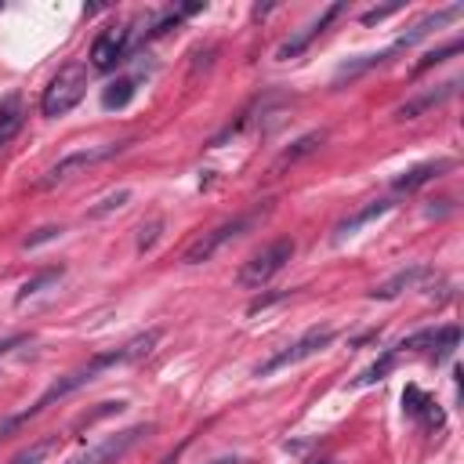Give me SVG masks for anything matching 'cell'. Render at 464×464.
<instances>
[{
	"mask_svg": "<svg viewBox=\"0 0 464 464\" xmlns=\"http://www.w3.org/2000/svg\"><path fill=\"white\" fill-rule=\"evenodd\" d=\"M268 214H272V199L257 203V207H254V210H246V214H236V218H228V221L214 225L210 232H203L196 243H188V246H185L181 261H185V265H203V261H210L225 243H232V239L246 236V232H250L254 225H261Z\"/></svg>",
	"mask_w": 464,
	"mask_h": 464,
	"instance_id": "7a4b0ae2",
	"label": "cell"
},
{
	"mask_svg": "<svg viewBox=\"0 0 464 464\" xmlns=\"http://www.w3.org/2000/svg\"><path fill=\"white\" fill-rule=\"evenodd\" d=\"M58 279H62V265H58V268H44V272H36L33 279H25V283H22V290L14 294V301L22 304V301H29V297H36V294H44L47 286H54Z\"/></svg>",
	"mask_w": 464,
	"mask_h": 464,
	"instance_id": "d6986e66",
	"label": "cell"
},
{
	"mask_svg": "<svg viewBox=\"0 0 464 464\" xmlns=\"http://www.w3.org/2000/svg\"><path fill=\"white\" fill-rule=\"evenodd\" d=\"M83 94H87V65L65 62V65L47 80V87H44V94H40V112H44L47 120H58V116H65L69 109H76V105L83 102Z\"/></svg>",
	"mask_w": 464,
	"mask_h": 464,
	"instance_id": "3957f363",
	"label": "cell"
},
{
	"mask_svg": "<svg viewBox=\"0 0 464 464\" xmlns=\"http://www.w3.org/2000/svg\"><path fill=\"white\" fill-rule=\"evenodd\" d=\"M402 4H384V7H370V11H362L359 18H362V25H373V22H381V18H388V14H395Z\"/></svg>",
	"mask_w": 464,
	"mask_h": 464,
	"instance_id": "d4e9b609",
	"label": "cell"
},
{
	"mask_svg": "<svg viewBox=\"0 0 464 464\" xmlns=\"http://www.w3.org/2000/svg\"><path fill=\"white\" fill-rule=\"evenodd\" d=\"M58 446V435H44V439H36V442H29L25 450H18L7 464H44L47 457H51V450Z\"/></svg>",
	"mask_w": 464,
	"mask_h": 464,
	"instance_id": "e0dca14e",
	"label": "cell"
},
{
	"mask_svg": "<svg viewBox=\"0 0 464 464\" xmlns=\"http://www.w3.org/2000/svg\"><path fill=\"white\" fill-rule=\"evenodd\" d=\"M402 410H406L413 420H420V424H435V428H442V413H439V406H435L417 384H406V392H402Z\"/></svg>",
	"mask_w": 464,
	"mask_h": 464,
	"instance_id": "4fadbf2b",
	"label": "cell"
},
{
	"mask_svg": "<svg viewBox=\"0 0 464 464\" xmlns=\"http://www.w3.org/2000/svg\"><path fill=\"white\" fill-rule=\"evenodd\" d=\"M431 276V268L428 265H410V268H399L395 276H388L381 286H373L370 290V297L373 301H392V297H399L402 290H413L420 279H428Z\"/></svg>",
	"mask_w": 464,
	"mask_h": 464,
	"instance_id": "7c38bea8",
	"label": "cell"
},
{
	"mask_svg": "<svg viewBox=\"0 0 464 464\" xmlns=\"http://www.w3.org/2000/svg\"><path fill=\"white\" fill-rule=\"evenodd\" d=\"M127 47H130V25L127 22H116V25H105L94 44H91V69L94 72H112L123 58H127Z\"/></svg>",
	"mask_w": 464,
	"mask_h": 464,
	"instance_id": "ba28073f",
	"label": "cell"
},
{
	"mask_svg": "<svg viewBox=\"0 0 464 464\" xmlns=\"http://www.w3.org/2000/svg\"><path fill=\"white\" fill-rule=\"evenodd\" d=\"M395 359H399V352H395V348H392V352H384V355H381V359H377L370 370H362V373L355 377V384L362 388V384H373V381H381V377H384V373L395 366Z\"/></svg>",
	"mask_w": 464,
	"mask_h": 464,
	"instance_id": "7402d4cb",
	"label": "cell"
},
{
	"mask_svg": "<svg viewBox=\"0 0 464 464\" xmlns=\"http://www.w3.org/2000/svg\"><path fill=\"white\" fill-rule=\"evenodd\" d=\"M460 40H450V44H442V47H435V51H428V54H420V62L413 65V76L417 72H424V69H431V65H442L446 58H453V54H460Z\"/></svg>",
	"mask_w": 464,
	"mask_h": 464,
	"instance_id": "ffe728a7",
	"label": "cell"
},
{
	"mask_svg": "<svg viewBox=\"0 0 464 464\" xmlns=\"http://www.w3.org/2000/svg\"><path fill=\"white\" fill-rule=\"evenodd\" d=\"M127 199H130V188H120V192H112V196H105V199H102L98 207H91L87 214H91V218H102V214H109V210H116V207H123Z\"/></svg>",
	"mask_w": 464,
	"mask_h": 464,
	"instance_id": "603a6c76",
	"label": "cell"
},
{
	"mask_svg": "<svg viewBox=\"0 0 464 464\" xmlns=\"http://www.w3.org/2000/svg\"><path fill=\"white\" fill-rule=\"evenodd\" d=\"M341 11H344V4H330V7H326V11H323V14H319V18H315V22H312L304 33L290 36L286 44H279L276 58H279V62H290V58H297V54H301V51H304V47H308V44H312V40H315V36H319V33H323V29H326V25H330L337 14H341Z\"/></svg>",
	"mask_w": 464,
	"mask_h": 464,
	"instance_id": "30bf717a",
	"label": "cell"
},
{
	"mask_svg": "<svg viewBox=\"0 0 464 464\" xmlns=\"http://www.w3.org/2000/svg\"><path fill=\"white\" fill-rule=\"evenodd\" d=\"M163 337V330H145V334H138V337H130L127 344H120V348H109V352H98V355H91L83 366H76V370H69V373H62V377H54L51 384H47V392L29 406V410H22V413H14V417H7V420H0V439H7L18 424H25L29 417H36V413H44L47 406H54L58 399H65V395H72V392H80V388H87L98 373H105L109 366H123V362H138V359H145L152 348H156V341Z\"/></svg>",
	"mask_w": 464,
	"mask_h": 464,
	"instance_id": "6da1fadb",
	"label": "cell"
},
{
	"mask_svg": "<svg viewBox=\"0 0 464 464\" xmlns=\"http://www.w3.org/2000/svg\"><path fill=\"white\" fill-rule=\"evenodd\" d=\"M457 341H460V330L450 323V326H439L435 330V341H431V355H435V362H442L453 348H457Z\"/></svg>",
	"mask_w": 464,
	"mask_h": 464,
	"instance_id": "44dd1931",
	"label": "cell"
},
{
	"mask_svg": "<svg viewBox=\"0 0 464 464\" xmlns=\"http://www.w3.org/2000/svg\"><path fill=\"white\" fill-rule=\"evenodd\" d=\"M152 428H156V424H134V428H123V431H116V435H105L102 442L80 450V453L69 457L65 464H116V460H123L145 435H152Z\"/></svg>",
	"mask_w": 464,
	"mask_h": 464,
	"instance_id": "52a82bcc",
	"label": "cell"
},
{
	"mask_svg": "<svg viewBox=\"0 0 464 464\" xmlns=\"http://www.w3.org/2000/svg\"><path fill=\"white\" fill-rule=\"evenodd\" d=\"M54 236H62V228H58V225H44V228H36V232L25 239V246H40V243H47V239H54Z\"/></svg>",
	"mask_w": 464,
	"mask_h": 464,
	"instance_id": "484cf974",
	"label": "cell"
},
{
	"mask_svg": "<svg viewBox=\"0 0 464 464\" xmlns=\"http://www.w3.org/2000/svg\"><path fill=\"white\" fill-rule=\"evenodd\" d=\"M326 141V130H308V134H301L290 149H283V156H279V167H286V163H297V160H304V156H312L319 145Z\"/></svg>",
	"mask_w": 464,
	"mask_h": 464,
	"instance_id": "2e32d148",
	"label": "cell"
},
{
	"mask_svg": "<svg viewBox=\"0 0 464 464\" xmlns=\"http://www.w3.org/2000/svg\"><path fill=\"white\" fill-rule=\"evenodd\" d=\"M457 87H460V80H446V83H439V87H431V91H420V94L406 98L392 116H395V120H417V116H424L428 109L446 105V102L457 94Z\"/></svg>",
	"mask_w": 464,
	"mask_h": 464,
	"instance_id": "9c48e42d",
	"label": "cell"
},
{
	"mask_svg": "<svg viewBox=\"0 0 464 464\" xmlns=\"http://www.w3.org/2000/svg\"><path fill=\"white\" fill-rule=\"evenodd\" d=\"M160 228H163V221H160V218H152L149 225H141V228H138V250H141V254H145V250H149V246L156 243Z\"/></svg>",
	"mask_w": 464,
	"mask_h": 464,
	"instance_id": "cb8c5ba5",
	"label": "cell"
},
{
	"mask_svg": "<svg viewBox=\"0 0 464 464\" xmlns=\"http://www.w3.org/2000/svg\"><path fill=\"white\" fill-rule=\"evenodd\" d=\"M446 170H453V160H428V163H417V167L402 170V174L392 181V188H395V192H417L420 185L442 178Z\"/></svg>",
	"mask_w": 464,
	"mask_h": 464,
	"instance_id": "8fae6325",
	"label": "cell"
},
{
	"mask_svg": "<svg viewBox=\"0 0 464 464\" xmlns=\"http://www.w3.org/2000/svg\"><path fill=\"white\" fill-rule=\"evenodd\" d=\"M22 123H25V105H22V94L11 91V94L0 102V149L22 130Z\"/></svg>",
	"mask_w": 464,
	"mask_h": 464,
	"instance_id": "9a60e30c",
	"label": "cell"
},
{
	"mask_svg": "<svg viewBox=\"0 0 464 464\" xmlns=\"http://www.w3.org/2000/svg\"><path fill=\"white\" fill-rule=\"evenodd\" d=\"M395 203L392 199H373V203H366L362 210H355V214H348L337 228H334V239L341 243V239H348V236H355V228H362V225H370L373 218H381V214H388Z\"/></svg>",
	"mask_w": 464,
	"mask_h": 464,
	"instance_id": "5bb4252c",
	"label": "cell"
},
{
	"mask_svg": "<svg viewBox=\"0 0 464 464\" xmlns=\"http://www.w3.org/2000/svg\"><path fill=\"white\" fill-rule=\"evenodd\" d=\"M134 141L127 138V141H112V145H87V149H76V152H65L47 174H44V188H51V185H62V181H69L72 174H83V170H91L94 163H105V160H112V156H120V152H127Z\"/></svg>",
	"mask_w": 464,
	"mask_h": 464,
	"instance_id": "277c9868",
	"label": "cell"
},
{
	"mask_svg": "<svg viewBox=\"0 0 464 464\" xmlns=\"http://www.w3.org/2000/svg\"><path fill=\"white\" fill-rule=\"evenodd\" d=\"M134 76H120V80H112L105 91H102V105L105 109H123L130 98H134Z\"/></svg>",
	"mask_w": 464,
	"mask_h": 464,
	"instance_id": "ac0fdd59",
	"label": "cell"
},
{
	"mask_svg": "<svg viewBox=\"0 0 464 464\" xmlns=\"http://www.w3.org/2000/svg\"><path fill=\"white\" fill-rule=\"evenodd\" d=\"M330 341H334V326H312V330H304L294 344H286L283 352H276V355H268L265 362H257V366H254V377H272V373H279V370H286V366H294V362H301V359H312V355H319Z\"/></svg>",
	"mask_w": 464,
	"mask_h": 464,
	"instance_id": "5b68a950",
	"label": "cell"
},
{
	"mask_svg": "<svg viewBox=\"0 0 464 464\" xmlns=\"http://www.w3.org/2000/svg\"><path fill=\"white\" fill-rule=\"evenodd\" d=\"M210 464H243L239 457H218V460H210Z\"/></svg>",
	"mask_w": 464,
	"mask_h": 464,
	"instance_id": "83f0119b",
	"label": "cell"
},
{
	"mask_svg": "<svg viewBox=\"0 0 464 464\" xmlns=\"http://www.w3.org/2000/svg\"><path fill=\"white\" fill-rule=\"evenodd\" d=\"M294 257V239H272V243H265L261 250H254L246 261H243V268H239V286H261V283H268L279 268H286V261Z\"/></svg>",
	"mask_w": 464,
	"mask_h": 464,
	"instance_id": "8992f818",
	"label": "cell"
},
{
	"mask_svg": "<svg viewBox=\"0 0 464 464\" xmlns=\"http://www.w3.org/2000/svg\"><path fill=\"white\" fill-rule=\"evenodd\" d=\"M25 341H29L25 334H14V337H4V341H0V355H7L11 348H18V344H25Z\"/></svg>",
	"mask_w": 464,
	"mask_h": 464,
	"instance_id": "4316f807",
	"label": "cell"
}]
</instances>
